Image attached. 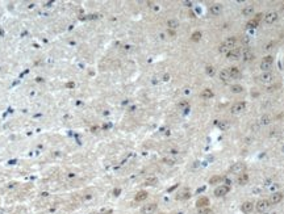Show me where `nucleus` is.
I'll list each match as a JSON object with an SVG mask.
<instances>
[{
  "instance_id": "4",
  "label": "nucleus",
  "mask_w": 284,
  "mask_h": 214,
  "mask_svg": "<svg viewBox=\"0 0 284 214\" xmlns=\"http://www.w3.org/2000/svg\"><path fill=\"white\" fill-rule=\"evenodd\" d=\"M245 108H246V103L245 101H238L231 107V113H233V114H239V113H242L245 111Z\"/></svg>"
},
{
  "instance_id": "14",
  "label": "nucleus",
  "mask_w": 284,
  "mask_h": 214,
  "mask_svg": "<svg viewBox=\"0 0 284 214\" xmlns=\"http://www.w3.org/2000/svg\"><path fill=\"white\" fill-rule=\"evenodd\" d=\"M229 75H230V79H237V78L241 76V71H239L238 67H230L229 70Z\"/></svg>"
},
{
  "instance_id": "13",
  "label": "nucleus",
  "mask_w": 284,
  "mask_h": 214,
  "mask_svg": "<svg viewBox=\"0 0 284 214\" xmlns=\"http://www.w3.org/2000/svg\"><path fill=\"white\" fill-rule=\"evenodd\" d=\"M262 13H259V15H256L255 16V19H253V20H250L247 23V28H250V29H253V28H256L258 25H259V21H260V19H262Z\"/></svg>"
},
{
  "instance_id": "31",
  "label": "nucleus",
  "mask_w": 284,
  "mask_h": 214,
  "mask_svg": "<svg viewBox=\"0 0 284 214\" xmlns=\"http://www.w3.org/2000/svg\"><path fill=\"white\" fill-rule=\"evenodd\" d=\"M268 122H270V117L268 116L262 117V124H268Z\"/></svg>"
},
{
  "instance_id": "29",
  "label": "nucleus",
  "mask_w": 284,
  "mask_h": 214,
  "mask_svg": "<svg viewBox=\"0 0 284 214\" xmlns=\"http://www.w3.org/2000/svg\"><path fill=\"white\" fill-rule=\"evenodd\" d=\"M199 214H212V210L209 208H203L199 210Z\"/></svg>"
},
{
  "instance_id": "18",
  "label": "nucleus",
  "mask_w": 284,
  "mask_h": 214,
  "mask_svg": "<svg viewBox=\"0 0 284 214\" xmlns=\"http://www.w3.org/2000/svg\"><path fill=\"white\" fill-rule=\"evenodd\" d=\"M147 198V192H145V190H139L137 194H135V197H134V200L135 201H143V200H146Z\"/></svg>"
},
{
  "instance_id": "20",
  "label": "nucleus",
  "mask_w": 284,
  "mask_h": 214,
  "mask_svg": "<svg viewBox=\"0 0 284 214\" xmlns=\"http://www.w3.org/2000/svg\"><path fill=\"white\" fill-rule=\"evenodd\" d=\"M251 13H254V7L253 5H246L242 9V15L243 16H250Z\"/></svg>"
},
{
  "instance_id": "8",
  "label": "nucleus",
  "mask_w": 284,
  "mask_h": 214,
  "mask_svg": "<svg viewBox=\"0 0 284 214\" xmlns=\"http://www.w3.org/2000/svg\"><path fill=\"white\" fill-rule=\"evenodd\" d=\"M282 200H283V193H280V192H275V193L271 194V198L268 201H270L271 205H276V204L280 202Z\"/></svg>"
},
{
  "instance_id": "23",
  "label": "nucleus",
  "mask_w": 284,
  "mask_h": 214,
  "mask_svg": "<svg viewBox=\"0 0 284 214\" xmlns=\"http://www.w3.org/2000/svg\"><path fill=\"white\" fill-rule=\"evenodd\" d=\"M157 183H158V179H157V177H149V179H146L143 184H145V185H150V187H151V185H155Z\"/></svg>"
},
{
  "instance_id": "21",
  "label": "nucleus",
  "mask_w": 284,
  "mask_h": 214,
  "mask_svg": "<svg viewBox=\"0 0 284 214\" xmlns=\"http://www.w3.org/2000/svg\"><path fill=\"white\" fill-rule=\"evenodd\" d=\"M247 181H249V176H247L246 173H241V175H239V177H238V184L239 185L247 184Z\"/></svg>"
},
{
  "instance_id": "15",
  "label": "nucleus",
  "mask_w": 284,
  "mask_h": 214,
  "mask_svg": "<svg viewBox=\"0 0 284 214\" xmlns=\"http://www.w3.org/2000/svg\"><path fill=\"white\" fill-rule=\"evenodd\" d=\"M209 205V200L207 197H200L197 201H196V206L199 209H203V208H208Z\"/></svg>"
},
{
  "instance_id": "16",
  "label": "nucleus",
  "mask_w": 284,
  "mask_h": 214,
  "mask_svg": "<svg viewBox=\"0 0 284 214\" xmlns=\"http://www.w3.org/2000/svg\"><path fill=\"white\" fill-rule=\"evenodd\" d=\"M241 209H242L243 213H250L253 209H254V204L250 202V201H247V202H243V205H242Z\"/></svg>"
},
{
  "instance_id": "24",
  "label": "nucleus",
  "mask_w": 284,
  "mask_h": 214,
  "mask_svg": "<svg viewBox=\"0 0 284 214\" xmlns=\"http://www.w3.org/2000/svg\"><path fill=\"white\" fill-rule=\"evenodd\" d=\"M242 91H243V87L242 85H239V84H233V85H231V92L239 93V92H242Z\"/></svg>"
},
{
  "instance_id": "25",
  "label": "nucleus",
  "mask_w": 284,
  "mask_h": 214,
  "mask_svg": "<svg viewBox=\"0 0 284 214\" xmlns=\"http://www.w3.org/2000/svg\"><path fill=\"white\" fill-rule=\"evenodd\" d=\"M167 25L171 29H175V28H178L179 27V21L178 20H175V19H171V20H168V23H167Z\"/></svg>"
},
{
  "instance_id": "9",
  "label": "nucleus",
  "mask_w": 284,
  "mask_h": 214,
  "mask_svg": "<svg viewBox=\"0 0 284 214\" xmlns=\"http://www.w3.org/2000/svg\"><path fill=\"white\" fill-rule=\"evenodd\" d=\"M276 20H278L276 12H268L267 15H264V23L266 24H274Z\"/></svg>"
},
{
  "instance_id": "32",
  "label": "nucleus",
  "mask_w": 284,
  "mask_h": 214,
  "mask_svg": "<svg viewBox=\"0 0 284 214\" xmlns=\"http://www.w3.org/2000/svg\"><path fill=\"white\" fill-rule=\"evenodd\" d=\"M283 150H284V148H283Z\"/></svg>"
},
{
  "instance_id": "6",
  "label": "nucleus",
  "mask_w": 284,
  "mask_h": 214,
  "mask_svg": "<svg viewBox=\"0 0 284 214\" xmlns=\"http://www.w3.org/2000/svg\"><path fill=\"white\" fill-rule=\"evenodd\" d=\"M243 169H245V164L241 163V161H238V163H234L230 167V172L231 173H239V175H241L243 172Z\"/></svg>"
},
{
  "instance_id": "22",
  "label": "nucleus",
  "mask_w": 284,
  "mask_h": 214,
  "mask_svg": "<svg viewBox=\"0 0 284 214\" xmlns=\"http://www.w3.org/2000/svg\"><path fill=\"white\" fill-rule=\"evenodd\" d=\"M212 96H213V92H212V89H204L203 92H201V97L205 99V100H208V99H212Z\"/></svg>"
},
{
  "instance_id": "33",
  "label": "nucleus",
  "mask_w": 284,
  "mask_h": 214,
  "mask_svg": "<svg viewBox=\"0 0 284 214\" xmlns=\"http://www.w3.org/2000/svg\"><path fill=\"white\" fill-rule=\"evenodd\" d=\"M283 8H284V7H283Z\"/></svg>"
},
{
  "instance_id": "30",
  "label": "nucleus",
  "mask_w": 284,
  "mask_h": 214,
  "mask_svg": "<svg viewBox=\"0 0 284 214\" xmlns=\"http://www.w3.org/2000/svg\"><path fill=\"white\" fill-rule=\"evenodd\" d=\"M200 37H201V33H200V32H195L194 34H192V41H199Z\"/></svg>"
},
{
  "instance_id": "2",
  "label": "nucleus",
  "mask_w": 284,
  "mask_h": 214,
  "mask_svg": "<svg viewBox=\"0 0 284 214\" xmlns=\"http://www.w3.org/2000/svg\"><path fill=\"white\" fill-rule=\"evenodd\" d=\"M270 206H271V204H270V201L268 200H259L256 202L255 205V208H256V210L259 212V213H266V212H268L270 210Z\"/></svg>"
},
{
  "instance_id": "12",
  "label": "nucleus",
  "mask_w": 284,
  "mask_h": 214,
  "mask_svg": "<svg viewBox=\"0 0 284 214\" xmlns=\"http://www.w3.org/2000/svg\"><path fill=\"white\" fill-rule=\"evenodd\" d=\"M209 12L213 15V16H218L222 12V5L221 4H212L209 7Z\"/></svg>"
},
{
  "instance_id": "19",
  "label": "nucleus",
  "mask_w": 284,
  "mask_h": 214,
  "mask_svg": "<svg viewBox=\"0 0 284 214\" xmlns=\"http://www.w3.org/2000/svg\"><path fill=\"white\" fill-rule=\"evenodd\" d=\"M220 79L222 80V82H229V79H230V75H229V71L228 70H222V71L220 72Z\"/></svg>"
},
{
  "instance_id": "10",
  "label": "nucleus",
  "mask_w": 284,
  "mask_h": 214,
  "mask_svg": "<svg viewBox=\"0 0 284 214\" xmlns=\"http://www.w3.org/2000/svg\"><path fill=\"white\" fill-rule=\"evenodd\" d=\"M157 210V204H147L142 208V214H153Z\"/></svg>"
},
{
  "instance_id": "27",
  "label": "nucleus",
  "mask_w": 284,
  "mask_h": 214,
  "mask_svg": "<svg viewBox=\"0 0 284 214\" xmlns=\"http://www.w3.org/2000/svg\"><path fill=\"white\" fill-rule=\"evenodd\" d=\"M220 181H222V176H213L211 177V180H209V184H218Z\"/></svg>"
},
{
  "instance_id": "11",
  "label": "nucleus",
  "mask_w": 284,
  "mask_h": 214,
  "mask_svg": "<svg viewBox=\"0 0 284 214\" xmlns=\"http://www.w3.org/2000/svg\"><path fill=\"white\" fill-rule=\"evenodd\" d=\"M259 80L262 83H264V84H268V83H271V82L274 80V75L271 72H263L259 76Z\"/></svg>"
},
{
  "instance_id": "28",
  "label": "nucleus",
  "mask_w": 284,
  "mask_h": 214,
  "mask_svg": "<svg viewBox=\"0 0 284 214\" xmlns=\"http://www.w3.org/2000/svg\"><path fill=\"white\" fill-rule=\"evenodd\" d=\"M205 71H207V74H208L209 76H213V75H215V72H216V70H215V67H213V66H207Z\"/></svg>"
},
{
  "instance_id": "3",
  "label": "nucleus",
  "mask_w": 284,
  "mask_h": 214,
  "mask_svg": "<svg viewBox=\"0 0 284 214\" xmlns=\"http://www.w3.org/2000/svg\"><path fill=\"white\" fill-rule=\"evenodd\" d=\"M272 63H274V58H272V56H271V55L264 56L263 60L260 62V68L263 70L264 72H268L270 68L272 67Z\"/></svg>"
},
{
  "instance_id": "17",
  "label": "nucleus",
  "mask_w": 284,
  "mask_h": 214,
  "mask_svg": "<svg viewBox=\"0 0 284 214\" xmlns=\"http://www.w3.org/2000/svg\"><path fill=\"white\" fill-rule=\"evenodd\" d=\"M190 196H191V193H190L188 189H183V190H180V192L178 193L176 198H178V200H186V198H188Z\"/></svg>"
},
{
  "instance_id": "1",
  "label": "nucleus",
  "mask_w": 284,
  "mask_h": 214,
  "mask_svg": "<svg viewBox=\"0 0 284 214\" xmlns=\"http://www.w3.org/2000/svg\"><path fill=\"white\" fill-rule=\"evenodd\" d=\"M235 41H237V40H235L234 37L226 38V40H225V41H224V42H222L221 45H220V49H218V50H220L221 53H229L230 50H233V49H234Z\"/></svg>"
},
{
  "instance_id": "5",
  "label": "nucleus",
  "mask_w": 284,
  "mask_h": 214,
  "mask_svg": "<svg viewBox=\"0 0 284 214\" xmlns=\"http://www.w3.org/2000/svg\"><path fill=\"white\" fill-rule=\"evenodd\" d=\"M229 190H230V188H229L228 185H220V187H217V188H216L215 194L217 196V197H222V196L228 194V193H229Z\"/></svg>"
},
{
  "instance_id": "26",
  "label": "nucleus",
  "mask_w": 284,
  "mask_h": 214,
  "mask_svg": "<svg viewBox=\"0 0 284 214\" xmlns=\"http://www.w3.org/2000/svg\"><path fill=\"white\" fill-rule=\"evenodd\" d=\"M253 58H254V54H253L251 53V51H245V53H243V60H246V62H247V60H251Z\"/></svg>"
},
{
  "instance_id": "7",
  "label": "nucleus",
  "mask_w": 284,
  "mask_h": 214,
  "mask_svg": "<svg viewBox=\"0 0 284 214\" xmlns=\"http://www.w3.org/2000/svg\"><path fill=\"white\" fill-rule=\"evenodd\" d=\"M226 56H228V59L237 60V59H239V56H241V50L237 49V47H234L233 50H230L229 53H226Z\"/></svg>"
}]
</instances>
